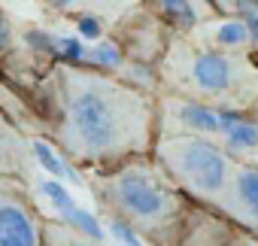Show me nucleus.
Returning a JSON list of instances; mask_svg holds the SVG:
<instances>
[{"label":"nucleus","instance_id":"f257e3e1","mask_svg":"<svg viewBox=\"0 0 258 246\" xmlns=\"http://www.w3.org/2000/svg\"><path fill=\"white\" fill-rule=\"evenodd\" d=\"M58 125L55 137L67 158L109 170L115 164L149 158L158 140L155 100L115 76L82 67H55Z\"/></svg>","mask_w":258,"mask_h":246},{"label":"nucleus","instance_id":"f03ea898","mask_svg":"<svg viewBox=\"0 0 258 246\" xmlns=\"http://www.w3.org/2000/svg\"><path fill=\"white\" fill-rule=\"evenodd\" d=\"M94 192L118 222L140 234V240L149 237L155 246H176L182 237L188 201L152 158L97 170Z\"/></svg>","mask_w":258,"mask_h":246},{"label":"nucleus","instance_id":"7ed1b4c3","mask_svg":"<svg viewBox=\"0 0 258 246\" xmlns=\"http://www.w3.org/2000/svg\"><path fill=\"white\" fill-rule=\"evenodd\" d=\"M164 79L188 94V100L228 112H243L258 97V67L249 58L222 49L173 46L164 58Z\"/></svg>","mask_w":258,"mask_h":246},{"label":"nucleus","instance_id":"20e7f679","mask_svg":"<svg viewBox=\"0 0 258 246\" xmlns=\"http://www.w3.org/2000/svg\"><path fill=\"white\" fill-rule=\"evenodd\" d=\"M152 152H155V164L167 173V179L179 192L207 204H216L225 195L237 170V161L216 140L201 137V134L158 137Z\"/></svg>","mask_w":258,"mask_h":246},{"label":"nucleus","instance_id":"39448f33","mask_svg":"<svg viewBox=\"0 0 258 246\" xmlns=\"http://www.w3.org/2000/svg\"><path fill=\"white\" fill-rule=\"evenodd\" d=\"M0 246H46L43 219L31 207L25 189L0 179Z\"/></svg>","mask_w":258,"mask_h":246},{"label":"nucleus","instance_id":"423d86ee","mask_svg":"<svg viewBox=\"0 0 258 246\" xmlns=\"http://www.w3.org/2000/svg\"><path fill=\"white\" fill-rule=\"evenodd\" d=\"M216 207L249 234H258V164H237Z\"/></svg>","mask_w":258,"mask_h":246},{"label":"nucleus","instance_id":"0eeeda50","mask_svg":"<svg viewBox=\"0 0 258 246\" xmlns=\"http://www.w3.org/2000/svg\"><path fill=\"white\" fill-rule=\"evenodd\" d=\"M176 121H182L185 128H191L188 134H222V112L225 109H216V106H207V103H198V100H188V97H170L164 103Z\"/></svg>","mask_w":258,"mask_h":246},{"label":"nucleus","instance_id":"6e6552de","mask_svg":"<svg viewBox=\"0 0 258 246\" xmlns=\"http://www.w3.org/2000/svg\"><path fill=\"white\" fill-rule=\"evenodd\" d=\"M34 155H37V161H40V164L55 176V179H73L76 186H82L79 173H76V170H73V167H70V164H67V161H64V158L49 146V143H46V140H34Z\"/></svg>","mask_w":258,"mask_h":246},{"label":"nucleus","instance_id":"1a4fd4ad","mask_svg":"<svg viewBox=\"0 0 258 246\" xmlns=\"http://www.w3.org/2000/svg\"><path fill=\"white\" fill-rule=\"evenodd\" d=\"M43 243L46 246H100V243L82 237L79 231H73L64 222H43Z\"/></svg>","mask_w":258,"mask_h":246},{"label":"nucleus","instance_id":"9d476101","mask_svg":"<svg viewBox=\"0 0 258 246\" xmlns=\"http://www.w3.org/2000/svg\"><path fill=\"white\" fill-rule=\"evenodd\" d=\"M213 43L225 52V49H243L249 46V31L240 19H228L219 28H213Z\"/></svg>","mask_w":258,"mask_h":246},{"label":"nucleus","instance_id":"9b49d317","mask_svg":"<svg viewBox=\"0 0 258 246\" xmlns=\"http://www.w3.org/2000/svg\"><path fill=\"white\" fill-rule=\"evenodd\" d=\"M88 61L94 64V70H100V67L115 70L121 64V52L112 40H100V43H94V49H88Z\"/></svg>","mask_w":258,"mask_h":246},{"label":"nucleus","instance_id":"f8f14e48","mask_svg":"<svg viewBox=\"0 0 258 246\" xmlns=\"http://www.w3.org/2000/svg\"><path fill=\"white\" fill-rule=\"evenodd\" d=\"M40 189H43V195H46V198L61 210V216H67L70 210H76V207H79V204L70 198V192H67L58 179H43V182H40Z\"/></svg>","mask_w":258,"mask_h":246},{"label":"nucleus","instance_id":"ddd939ff","mask_svg":"<svg viewBox=\"0 0 258 246\" xmlns=\"http://www.w3.org/2000/svg\"><path fill=\"white\" fill-rule=\"evenodd\" d=\"M222 10L243 13V16H240V22H243V25H246V31H249V46H255V49H258V4H228V7H222Z\"/></svg>","mask_w":258,"mask_h":246},{"label":"nucleus","instance_id":"4468645a","mask_svg":"<svg viewBox=\"0 0 258 246\" xmlns=\"http://www.w3.org/2000/svg\"><path fill=\"white\" fill-rule=\"evenodd\" d=\"M109 231L115 234V240L121 243V246H143V240H140V234L131 228V225H124V222H118V219H112L109 222Z\"/></svg>","mask_w":258,"mask_h":246},{"label":"nucleus","instance_id":"2eb2a0df","mask_svg":"<svg viewBox=\"0 0 258 246\" xmlns=\"http://www.w3.org/2000/svg\"><path fill=\"white\" fill-rule=\"evenodd\" d=\"M161 10H164V13H173L170 19H176L179 25H195V22H198V16H195L198 7H191V4H164Z\"/></svg>","mask_w":258,"mask_h":246},{"label":"nucleus","instance_id":"dca6fc26","mask_svg":"<svg viewBox=\"0 0 258 246\" xmlns=\"http://www.w3.org/2000/svg\"><path fill=\"white\" fill-rule=\"evenodd\" d=\"M79 34H82L85 40H97V37H100V22H97L94 16H82V19H79Z\"/></svg>","mask_w":258,"mask_h":246},{"label":"nucleus","instance_id":"f3484780","mask_svg":"<svg viewBox=\"0 0 258 246\" xmlns=\"http://www.w3.org/2000/svg\"><path fill=\"white\" fill-rule=\"evenodd\" d=\"M7 43H10V25H7L4 16H0V49H7Z\"/></svg>","mask_w":258,"mask_h":246}]
</instances>
